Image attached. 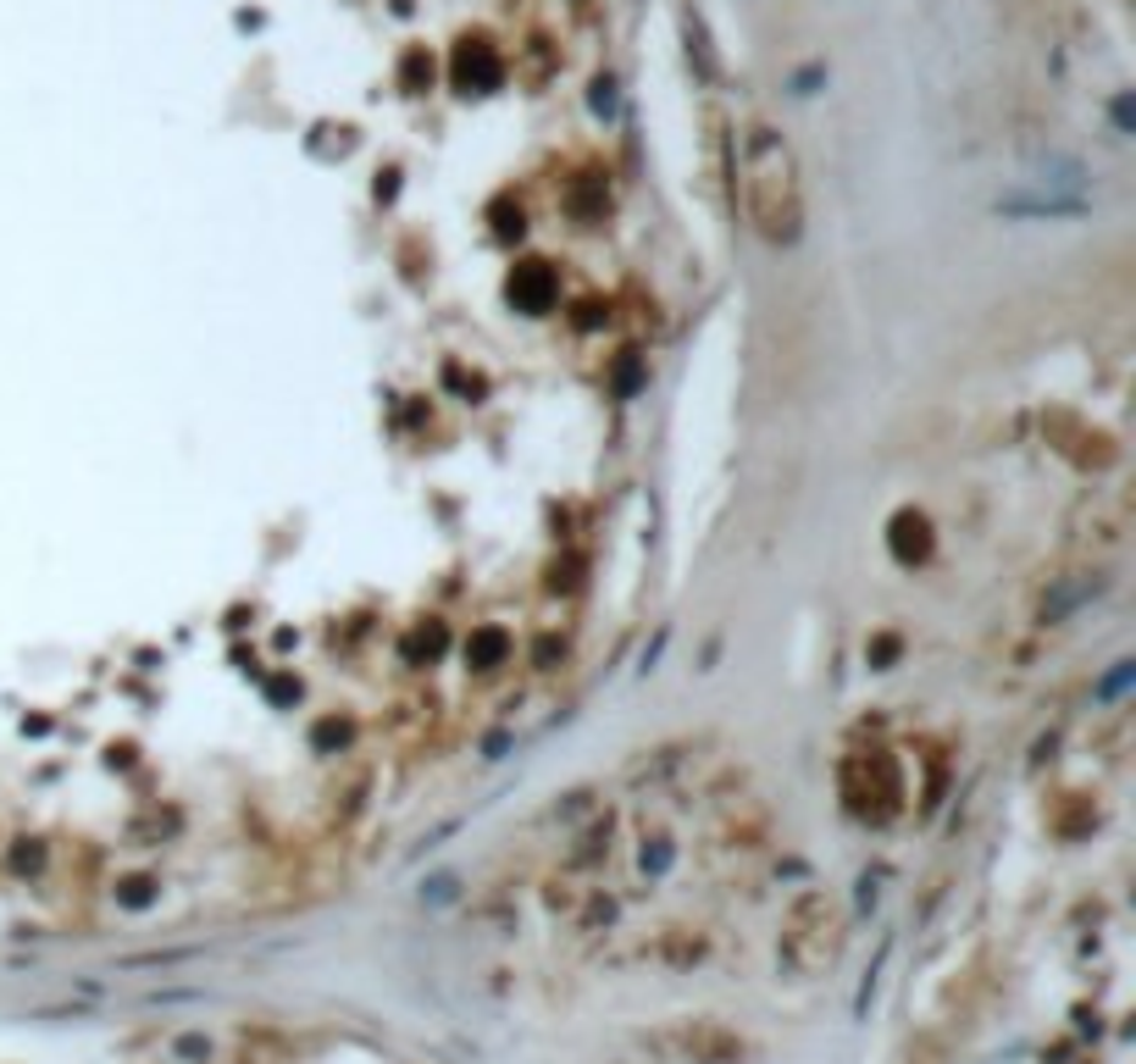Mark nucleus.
<instances>
[{
    "label": "nucleus",
    "mask_w": 1136,
    "mask_h": 1064,
    "mask_svg": "<svg viewBox=\"0 0 1136 1064\" xmlns=\"http://www.w3.org/2000/svg\"><path fill=\"white\" fill-rule=\"evenodd\" d=\"M737 166H744V211L754 233L765 245H793L804 223V200H799V173H793L787 139L771 128H749Z\"/></svg>",
    "instance_id": "nucleus-1"
},
{
    "label": "nucleus",
    "mask_w": 1136,
    "mask_h": 1064,
    "mask_svg": "<svg viewBox=\"0 0 1136 1064\" xmlns=\"http://www.w3.org/2000/svg\"><path fill=\"white\" fill-rule=\"evenodd\" d=\"M832 954H837V915L821 892H809L782 926V959L793 971H821V964H832Z\"/></svg>",
    "instance_id": "nucleus-2"
}]
</instances>
